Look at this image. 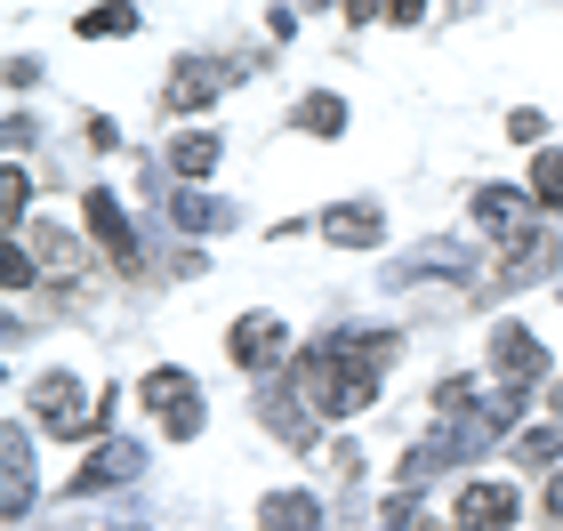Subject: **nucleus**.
I'll list each match as a JSON object with an SVG mask.
<instances>
[{"instance_id": "423d86ee", "label": "nucleus", "mask_w": 563, "mask_h": 531, "mask_svg": "<svg viewBox=\"0 0 563 531\" xmlns=\"http://www.w3.org/2000/svg\"><path fill=\"white\" fill-rule=\"evenodd\" d=\"M89 234L106 242V250H113L121 266L137 258V242H130V225H121V210H113V193H89Z\"/></svg>"}, {"instance_id": "39448f33", "label": "nucleus", "mask_w": 563, "mask_h": 531, "mask_svg": "<svg viewBox=\"0 0 563 531\" xmlns=\"http://www.w3.org/2000/svg\"><path fill=\"white\" fill-rule=\"evenodd\" d=\"M274 354H282V322H274V314L234 322V363H242V370H266Z\"/></svg>"}, {"instance_id": "1a4fd4ad", "label": "nucleus", "mask_w": 563, "mask_h": 531, "mask_svg": "<svg viewBox=\"0 0 563 531\" xmlns=\"http://www.w3.org/2000/svg\"><path fill=\"white\" fill-rule=\"evenodd\" d=\"M322 234H330V242H346V250H363V242H378V218H371V210H330Z\"/></svg>"}, {"instance_id": "9b49d317", "label": "nucleus", "mask_w": 563, "mask_h": 531, "mask_svg": "<svg viewBox=\"0 0 563 531\" xmlns=\"http://www.w3.org/2000/svg\"><path fill=\"white\" fill-rule=\"evenodd\" d=\"M210 81H218V73H210V65H194V73H177V89H169V106H210V97H218Z\"/></svg>"}, {"instance_id": "2eb2a0df", "label": "nucleus", "mask_w": 563, "mask_h": 531, "mask_svg": "<svg viewBox=\"0 0 563 531\" xmlns=\"http://www.w3.org/2000/svg\"><path fill=\"white\" fill-rule=\"evenodd\" d=\"M548 516H555V523H563V475H555V491H548Z\"/></svg>"}, {"instance_id": "f257e3e1", "label": "nucleus", "mask_w": 563, "mask_h": 531, "mask_svg": "<svg viewBox=\"0 0 563 531\" xmlns=\"http://www.w3.org/2000/svg\"><path fill=\"white\" fill-rule=\"evenodd\" d=\"M137 395H145L153 411L177 427V435H194V427H201V395H194V378H186V370H153Z\"/></svg>"}, {"instance_id": "20e7f679", "label": "nucleus", "mask_w": 563, "mask_h": 531, "mask_svg": "<svg viewBox=\"0 0 563 531\" xmlns=\"http://www.w3.org/2000/svg\"><path fill=\"white\" fill-rule=\"evenodd\" d=\"M475 210H483V225L492 234H507V242H531V193H516V186H492V193H475Z\"/></svg>"}, {"instance_id": "ddd939ff", "label": "nucleus", "mask_w": 563, "mask_h": 531, "mask_svg": "<svg viewBox=\"0 0 563 531\" xmlns=\"http://www.w3.org/2000/svg\"><path fill=\"white\" fill-rule=\"evenodd\" d=\"M130 24H137V9H89L81 33H89V41H113V33H130Z\"/></svg>"}, {"instance_id": "7ed1b4c3", "label": "nucleus", "mask_w": 563, "mask_h": 531, "mask_svg": "<svg viewBox=\"0 0 563 531\" xmlns=\"http://www.w3.org/2000/svg\"><path fill=\"white\" fill-rule=\"evenodd\" d=\"M33 402H41V427H48V435H97V411H81V395H73L65 378H48Z\"/></svg>"}, {"instance_id": "4468645a", "label": "nucleus", "mask_w": 563, "mask_h": 531, "mask_svg": "<svg viewBox=\"0 0 563 531\" xmlns=\"http://www.w3.org/2000/svg\"><path fill=\"white\" fill-rule=\"evenodd\" d=\"M298 121H306V130H322V137H330V130H339L346 113H339V97H306V106H298Z\"/></svg>"}, {"instance_id": "0eeeda50", "label": "nucleus", "mask_w": 563, "mask_h": 531, "mask_svg": "<svg viewBox=\"0 0 563 531\" xmlns=\"http://www.w3.org/2000/svg\"><path fill=\"white\" fill-rule=\"evenodd\" d=\"M499 378L507 387H523V378H540V346H531V331H499Z\"/></svg>"}, {"instance_id": "f8f14e48", "label": "nucleus", "mask_w": 563, "mask_h": 531, "mask_svg": "<svg viewBox=\"0 0 563 531\" xmlns=\"http://www.w3.org/2000/svg\"><path fill=\"white\" fill-rule=\"evenodd\" d=\"M177 169H186V177H210V162H218V145L210 137H177V154H169Z\"/></svg>"}, {"instance_id": "f03ea898", "label": "nucleus", "mask_w": 563, "mask_h": 531, "mask_svg": "<svg viewBox=\"0 0 563 531\" xmlns=\"http://www.w3.org/2000/svg\"><path fill=\"white\" fill-rule=\"evenodd\" d=\"M507 523H516V491H507V484L459 491V531H507Z\"/></svg>"}, {"instance_id": "9d476101", "label": "nucleus", "mask_w": 563, "mask_h": 531, "mask_svg": "<svg viewBox=\"0 0 563 531\" xmlns=\"http://www.w3.org/2000/svg\"><path fill=\"white\" fill-rule=\"evenodd\" d=\"M531 201L563 210V154H540V169H531Z\"/></svg>"}, {"instance_id": "6e6552de", "label": "nucleus", "mask_w": 563, "mask_h": 531, "mask_svg": "<svg viewBox=\"0 0 563 531\" xmlns=\"http://www.w3.org/2000/svg\"><path fill=\"white\" fill-rule=\"evenodd\" d=\"M258 523L266 531H322V508H314V499H298V491H282V499L258 508Z\"/></svg>"}]
</instances>
